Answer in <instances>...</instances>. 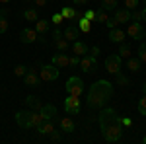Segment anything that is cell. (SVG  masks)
Returning <instances> with one entry per match:
<instances>
[{"label":"cell","mask_w":146,"mask_h":144,"mask_svg":"<svg viewBox=\"0 0 146 144\" xmlns=\"http://www.w3.org/2000/svg\"><path fill=\"white\" fill-rule=\"evenodd\" d=\"M39 113L43 115L45 121H53L55 115H56V107L53 105V103H47V105H41V107H39Z\"/></svg>","instance_id":"9a60e30c"},{"label":"cell","mask_w":146,"mask_h":144,"mask_svg":"<svg viewBox=\"0 0 146 144\" xmlns=\"http://www.w3.org/2000/svg\"><path fill=\"white\" fill-rule=\"evenodd\" d=\"M119 56L121 58H129L131 56V47H129V43H121V47H119Z\"/></svg>","instance_id":"f546056e"},{"label":"cell","mask_w":146,"mask_h":144,"mask_svg":"<svg viewBox=\"0 0 146 144\" xmlns=\"http://www.w3.org/2000/svg\"><path fill=\"white\" fill-rule=\"evenodd\" d=\"M88 55H90V56H98V55H100V47L96 45V47H92V49H88Z\"/></svg>","instance_id":"b9f144b4"},{"label":"cell","mask_w":146,"mask_h":144,"mask_svg":"<svg viewBox=\"0 0 146 144\" xmlns=\"http://www.w3.org/2000/svg\"><path fill=\"white\" fill-rule=\"evenodd\" d=\"M23 84L29 86V88H37V86H41V78L37 76L35 68H27V72H25V76H23Z\"/></svg>","instance_id":"9c48e42d"},{"label":"cell","mask_w":146,"mask_h":144,"mask_svg":"<svg viewBox=\"0 0 146 144\" xmlns=\"http://www.w3.org/2000/svg\"><path fill=\"white\" fill-rule=\"evenodd\" d=\"M101 134H103V138H105L107 142H119V140L123 138V125H121V123L109 125L107 129L101 131Z\"/></svg>","instance_id":"3957f363"},{"label":"cell","mask_w":146,"mask_h":144,"mask_svg":"<svg viewBox=\"0 0 146 144\" xmlns=\"http://www.w3.org/2000/svg\"><path fill=\"white\" fill-rule=\"evenodd\" d=\"M131 123H133L131 119H121V125H123V127H127V125H131Z\"/></svg>","instance_id":"7dc6e473"},{"label":"cell","mask_w":146,"mask_h":144,"mask_svg":"<svg viewBox=\"0 0 146 144\" xmlns=\"http://www.w3.org/2000/svg\"><path fill=\"white\" fill-rule=\"evenodd\" d=\"M127 68L131 70V72H138V68H140V58L136 56V58H127Z\"/></svg>","instance_id":"4316f807"},{"label":"cell","mask_w":146,"mask_h":144,"mask_svg":"<svg viewBox=\"0 0 146 144\" xmlns=\"http://www.w3.org/2000/svg\"><path fill=\"white\" fill-rule=\"evenodd\" d=\"M142 94H146V82L142 84Z\"/></svg>","instance_id":"f907efd6"},{"label":"cell","mask_w":146,"mask_h":144,"mask_svg":"<svg viewBox=\"0 0 146 144\" xmlns=\"http://www.w3.org/2000/svg\"><path fill=\"white\" fill-rule=\"evenodd\" d=\"M64 90H66L68 96H76V98H80V96L84 94V82H82L78 76H72V78H68Z\"/></svg>","instance_id":"277c9868"},{"label":"cell","mask_w":146,"mask_h":144,"mask_svg":"<svg viewBox=\"0 0 146 144\" xmlns=\"http://www.w3.org/2000/svg\"><path fill=\"white\" fill-rule=\"evenodd\" d=\"M109 41L111 43H123L125 41V31L115 27V29H109Z\"/></svg>","instance_id":"d6986e66"},{"label":"cell","mask_w":146,"mask_h":144,"mask_svg":"<svg viewBox=\"0 0 146 144\" xmlns=\"http://www.w3.org/2000/svg\"><path fill=\"white\" fill-rule=\"evenodd\" d=\"M25 2H29V0H25Z\"/></svg>","instance_id":"f5cc1de1"},{"label":"cell","mask_w":146,"mask_h":144,"mask_svg":"<svg viewBox=\"0 0 146 144\" xmlns=\"http://www.w3.org/2000/svg\"><path fill=\"white\" fill-rule=\"evenodd\" d=\"M96 66H98V62H96V56H90V55L80 56V68H82V72L90 74L92 70H96Z\"/></svg>","instance_id":"30bf717a"},{"label":"cell","mask_w":146,"mask_h":144,"mask_svg":"<svg viewBox=\"0 0 146 144\" xmlns=\"http://www.w3.org/2000/svg\"><path fill=\"white\" fill-rule=\"evenodd\" d=\"M113 96V84L109 80H98L88 90V107L90 109H101Z\"/></svg>","instance_id":"6da1fadb"},{"label":"cell","mask_w":146,"mask_h":144,"mask_svg":"<svg viewBox=\"0 0 146 144\" xmlns=\"http://www.w3.org/2000/svg\"><path fill=\"white\" fill-rule=\"evenodd\" d=\"M53 43H55L56 51H62V53H66L68 49H70V45H68V41L60 35V37H56V39H53Z\"/></svg>","instance_id":"603a6c76"},{"label":"cell","mask_w":146,"mask_h":144,"mask_svg":"<svg viewBox=\"0 0 146 144\" xmlns=\"http://www.w3.org/2000/svg\"><path fill=\"white\" fill-rule=\"evenodd\" d=\"M58 127H60L62 133H68V134L76 131V123L72 121V117H62V119L58 121Z\"/></svg>","instance_id":"2e32d148"},{"label":"cell","mask_w":146,"mask_h":144,"mask_svg":"<svg viewBox=\"0 0 146 144\" xmlns=\"http://www.w3.org/2000/svg\"><path fill=\"white\" fill-rule=\"evenodd\" d=\"M78 29L82 31V33H90V29H92V22L90 20H86L84 16L78 20Z\"/></svg>","instance_id":"484cf974"},{"label":"cell","mask_w":146,"mask_h":144,"mask_svg":"<svg viewBox=\"0 0 146 144\" xmlns=\"http://www.w3.org/2000/svg\"><path fill=\"white\" fill-rule=\"evenodd\" d=\"M84 18H86V20H90V22H96V12L88 8V10L84 12Z\"/></svg>","instance_id":"ab89813d"},{"label":"cell","mask_w":146,"mask_h":144,"mask_svg":"<svg viewBox=\"0 0 146 144\" xmlns=\"http://www.w3.org/2000/svg\"><path fill=\"white\" fill-rule=\"evenodd\" d=\"M72 2H74L76 6H84V4H88L90 0H72Z\"/></svg>","instance_id":"f6af8a7d"},{"label":"cell","mask_w":146,"mask_h":144,"mask_svg":"<svg viewBox=\"0 0 146 144\" xmlns=\"http://www.w3.org/2000/svg\"><path fill=\"white\" fill-rule=\"evenodd\" d=\"M115 76H117V84H119V86H123V88H127V86H131V80H129L127 76H123L121 72H117Z\"/></svg>","instance_id":"1f68e13d"},{"label":"cell","mask_w":146,"mask_h":144,"mask_svg":"<svg viewBox=\"0 0 146 144\" xmlns=\"http://www.w3.org/2000/svg\"><path fill=\"white\" fill-rule=\"evenodd\" d=\"M6 31H8V20H6V16L0 14V35H4Z\"/></svg>","instance_id":"e575fe53"},{"label":"cell","mask_w":146,"mask_h":144,"mask_svg":"<svg viewBox=\"0 0 146 144\" xmlns=\"http://www.w3.org/2000/svg\"><path fill=\"white\" fill-rule=\"evenodd\" d=\"M23 18L27 20V22H37L39 20V14H37V10L35 8H27V10H23Z\"/></svg>","instance_id":"d4e9b609"},{"label":"cell","mask_w":146,"mask_h":144,"mask_svg":"<svg viewBox=\"0 0 146 144\" xmlns=\"http://www.w3.org/2000/svg\"><path fill=\"white\" fill-rule=\"evenodd\" d=\"M76 66H80V56L72 55L70 58H68V68H76Z\"/></svg>","instance_id":"8d00e7d4"},{"label":"cell","mask_w":146,"mask_h":144,"mask_svg":"<svg viewBox=\"0 0 146 144\" xmlns=\"http://www.w3.org/2000/svg\"><path fill=\"white\" fill-rule=\"evenodd\" d=\"M138 58H140V62H146V41H142L138 47Z\"/></svg>","instance_id":"d6a6232c"},{"label":"cell","mask_w":146,"mask_h":144,"mask_svg":"<svg viewBox=\"0 0 146 144\" xmlns=\"http://www.w3.org/2000/svg\"><path fill=\"white\" fill-rule=\"evenodd\" d=\"M109 20V14H107V10H103L100 6V10H96V22H100V23H105Z\"/></svg>","instance_id":"83f0119b"},{"label":"cell","mask_w":146,"mask_h":144,"mask_svg":"<svg viewBox=\"0 0 146 144\" xmlns=\"http://www.w3.org/2000/svg\"><path fill=\"white\" fill-rule=\"evenodd\" d=\"M37 37H39V33L35 31V27L31 29V27H23L22 31H20V41L22 43H35L37 41Z\"/></svg>","instance_id":"8fae6325"},{"label":"cell","mask_w":146,"mask_h":144,"mask_svg":"<svg viewBox=\"0 0 146 144\" xmlns=\"http://www.w3.org/2000/svg\"><path fill=\"white\" fill-rule=\"evenodd\" d=\"M35 131H37L39 134H51L53 131H55V119H53V121H43Z\"/></svg>","instance_id":"ac0fdd59"},{"label":"cell","mask_w":146,"mask_h":144,"mask_svg":"<svg viewBox=\"0 0 146 144\" xmlns=\"http://www.w3.org/2000/svg\"><path fill=\"white\" fill-rule=\"evenodd\" d=\"M12 0H0V4H10Z\"/></svg>","instance_id":"681fc988"},{"label":"cell","mask_w":146,"mask_h":144,"mask_svg":"<svg viewBox=\"0 0 146 144\" xmlns=\"http://www.w3.org/2000/svg\"><path fill=\"white\" fill-rule=\"evenodd\" d=\"M51 140H53V142H58V140H60V134L56 133V131H53V133H51Z\"/></svg>","instance_id":"ee69618b"},{"label":"cell","mask_w":146,"mask_h":144,"mask_svg":"<svg viewBox=\"0 0 146 144\" xmlns=\"http://www.w3.org/2000/svg\"><path fill=\"white\" fill-rule=\"evenodd\" d=\"M47 2H49V0H33V4L37 6V8H45Z\"/></svg>","instance_id":"7bdbcfd3"},{"label":"cell","mask_w":146,"mask_h":144,"mask_svg":"<svg viewBox=\"0 0 146 144\" xmlns=\"http://www.w3.org/2000/svg\"><path fill=\"white\" fill-rule=\"evenodd\" d=\"M72 53H74V55H78V56H84L86 53H88V45L76 39V41H74V45H72Z\"/></svg>","instance_id":"7402d4cb"},{"label":"cell","mask_w":146,"mask_h":144,"mask_svg":"<svg viewBox=\"0 0 146 144\" xmlns=\"http://www.w3.org/2000/svg\"><path fill=\"white\" fill-rule=\"evenodd\" d=\"M138 113L146 115V94H142V98L138 100Z\"/></svg>","instance_id":"836d02e7"},{"label":"cell","mask_w":146,"mask_h":144,"mask_svg":"<svg viewBox=\"0 0 146 144\" xmlns=\"http://www.w3.org/2000/svg\"><path fill=\"white\" fill-rule=\"evenodd\" d=\"M98 121H100V129H107L109 125H115V123H121L119 119V115H117V111L113 109V107H101V113L100 117H98Z\"/></svg>","instance_id":"7a4b0ae2"},{"label":"cell","mask_w":146,"mask_h":144,"mask_svg":"<svg viewBox=\"0 0 146 144\" xmlns=\"http://www.w3.org/2000/svg\"><path fill=\"white\" fill-rule=\"evenodd\" d=\"M101 8L103 10H115L117 8V0H101Z\"/></svg>","instance_id":"4dcf8cb0"},{"label":"cell","mask_w":146,"mask_h":144,"mask_svg":"<svg viewBox=\"0 0 146 144\" xmlns=\"http://www.w3.org/2000/svg\"><path fill=\"white\" fill-rule=\"evenodd\" d=\"M68 58H70V56H68L66 53L58 51V53L53 55V64H55L56 68H68Z\"/></svg>","instance_id":"4fadbf2b"},{"label":"cell","mask_w":146,"mask_h":144,"mask_svg":"<svg viewBox=\"0 0 146 144\" xmlns=\"http://www.w3.org/2000/svg\"><path fill=\"white\" fill-rule=\"evenodd\" d=\"M60 35H62V31H60V29L56 27L55 31H53V39H56V37H60Z\"/></svg>","instance_id":"bcb514c9"},{"label":"cell","mask_w":146,"mask_h":144,"mask_svg":"<svg viewBox=\"0 0 146 144\" xmlns=\"http://www.w3.org/2000/svg\"><path fill=\"white\" fill-rule=\"evenodd\" d=\"M62 20H64V18H62V14H60V12H58V14H53V18H51V22L55 23L56 27H58V25L62 23Z\"/></svg>","instance_id":"f35d334b"},{"label":"cell","mask_w":146,"mask_h":144,"mask_svg":"<svg viewBox=\"0 0 146 144\" xmlns=\"http://www.w3.org/2000/svg\"><path fill=\"white\" fill-rule=\"evenodd\" d=\"M49 29H51L49 20H41V18H39V20L35 22V31H37L39 35H47V31H49Z\"/></svg>","instance_id":"ffe728a7"},{"label":"cell","mask_w":146,"mask_h":144,"mask_svg":"<svg viewBox=\"0 0 146 144\" xmlns=\"http://www.w3.org/2000/svg\"><path fill=\"white\" fill-rule=\"evenodd\" d=\"M62 18L64 20H76V10L72 8V6H66V8H62Z\"/></svg>","instance_id":"f1b7e54d"},{"label":"cell","mask_w":146,"mask_h":144,"mask_svg":"<svg viewBox=\"0 0 146 144\" xmlns=\"http://www.w3.org/2000/svg\"><path fill=\"white\" fill-rule=\"evenodd\" d=\"M29 117H31V129H37L41 123L45 121V119H43V115H41L39 111H31V115H29Z\"/></svg>","instance_id":"cb8c5ba5"},{"label":"cell","mask_w":146,"mask_h":144,"mask_svg":"<svg viewBox=\"0 0 146 144\" xmlns=\"http://www.w3.org/2000/svg\"><path fill=\"white\" fill-rule=\"evenodd\" d=\"M121 64H123V58L119 55H109L105 58V70L109 72V74H117V72H121Z\"/></svg>","instance_id":"8992f818"},{"label":"cell","mask_w":146,"mask_h":144,"mask_svg":"<svg viewBox=\"0 0 146 144\" xmlns=\"http://www.w3.org/2000/svg\"><path fill=\"white\" fill-rule=\"evenodd\" d=\"M78 33H80V29L76 25H68L66 29H64V33H62V37L70 43V41H76V39H78Z\"/></svg>","instance_id":"e0dca14e"},{"label":"cell","mask_w":146,"mask_h":144,"mask_svg":"<svg viewBox=\"0 0 146 144\" xmlns=\"http://www.w3.org/2000/svg\"><path fill=\"white\" fill-rule=\"evenodd\" d=\"M25 72H27V66H25V64H18V66L14 68V74H16V76H25Z\"/></svg>","instance_id":"74e56055"},{"label":"cell","mask_w":146,"mask_h":144,"mask_svg":"<svg viewBox=\"0 0 146 144\" xmlns=\"http://www.w3.org/2000/svg\"><path fill=\"white\" fill-rule=\"evenodd\" d=\"M138 4H140V0H125V8H127V10H136V8H138Z\"/></svg>","instance_id":"d590c367"},{"label":"cell","mask_w":146,"mask_h":144,"mask_svg":"<svg viewBox=\"0 0 146 144\" xmlns=\"http://www.w3.org/2000/svg\"><path fill=\"white\" fill-rule=\"evenodd\" d=\"M113 18L117 20V23H119V25H121V23L131 22V10H127V8H115Z\"/></svg>","instance_id":"5bb4252c"},{"label":"cell","mask_w":146,"mask_h":144,"mask_svg":"<svg viewBox=\"0 0 146 144\" xmlns=\"http://www.w3.org/2000/svg\"><path fill=\"white\" fill-rule=\"evenodd\" d=\"M142 142H144V144H146V136H144V138H142Z\"/></svg>","instance_id":"816d5d0a"},{"label":"cell","mask_w":146,"mask_h":144,"mask_svg":"<svg viewBox=\"0 0 146 144\" xmlns=\"http://www.w3.org/2000/svg\"><path fill=\"white\" fill-rule=\"evenodd\" d=\"M144 35H146V31H144Z\"/></svg>","instance_id":"db71d44e"},{"label":"cell","mask_w":146,"mask_h":144,"mask_svg":"<svg viewBox=\"0 0 146 144\" xmlns=\"http://www.w3.org/2000/svg\"><path fill=\"white\" fill-rule=\"evenodd\" d=\"M140 14H142V22H146V8L142 12H140Z\"/></svg>","instance_id":"c3c4849f"},{"label":"cell","mask_w":146,"mask_h":144,"mask_svg":"<svg viewBox=\"0 0 146 144\" xmlns=\"http://www.w3.org/2000/svg\"><path fill=\"white\" fill-rule=\"evenodd\" d=\"M31 111H18L16 113V123L22 129H31Z\"/></svg>","instance_id":"7c38bea8"},{"label":"cell","mask_w":146,"mask_h":144,"mask_svg":"<svg viewBox=\"0 0 146 144\" xmlns=\"http://www.w3.org/2000/svg\"><path fill=\"white\" fill-rule=\"evenodd\" d=\"M127 37H131V39H140V37H144V27H142V23L140 22H131L129 23V27H127Z\"/></svg>","instance_id":"ba28073f"},{"label":"cell","mask_w":146,"mask_h":144,"mask_svg":"<svg viewBox=\"0 0 146 144\" xmlns=\"http://www.w3.org/2000/svg\"><path fill=\"white\" fill-rule=\"evenodd\" d=\"M58 68L51 62V64H43L41 66V72H39V78L43 80V82H55L56 78H58Z\"/></svg>","instance_id":"5b68a950"},{"label":"cell","mask_w":146,"mask_h":144,"mask_svg":"<svg viewBox=\"0 0 146 144\" xmlns=\"http://www.w3.org/2000/svg\"><path fill=\"white\" fill-rule=\"evenodd\" d=\"M23 103H25V107H29L31 111H39V107H41V101H39L37 96H27L23 100Z\"/></svg>","instance_id":"44dd1931"},{"label":"cell","mask_w":146,"mask_h":144,"mask_svg":"<svg viewBox=\"0 0 146 144\" xmlns=\"http://www.w3.org/2000/svg\"><path fill=\"white\" fill-rule=\"evenodd\" d=\"M80 98L76 96H66L64 98V111H66L68 115H78L80 113Z\"/></svg>","instance_id":"52a82bcc"},{"label":"cell","mask_w":146,"mask_h":144,"mask_svg":"<svg viewBox=\"0 0 146 144\" xmlns=\"http://www.w3.org/2000/svg\"><path fill=\"white\" fill-rule=\"evenodd\" d=\"M117 25H119V23H117V20H115V18H109V20L105 22V27H107V29H115Z\"/></svg>","instance_id":"60d3db41"}]
</instances>
